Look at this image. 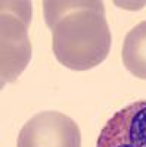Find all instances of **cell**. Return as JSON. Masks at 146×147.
Here are the masks:
<instances>
[{"instance_id": "5b68a950", "label": "cell", "mask_w": 146, "mask_h": 147, "mask_svg": "<svg viewBox=\"0 0 146 147\" xmlns=\"http://www.w3.org/2000/svg\"><path fill=\"white\" fill-rule=\"evenodd\" d=\"M121 59L131 75L146 80V21L139 22L126 35Z\"/></svg>"}, {"instance_id": "7a4b0ae2", "label": "cell", "mask_w": 146, "mask_h": 147, "mask_svg": "<svg viewBox=\"0 0 146 147\" xmlns=\"http://www.w3.org/2000/svg\"><path fill=\"white\" fill-rule=\"evenodd\" d=\"M2 87L14 82L31 60V2H2Z\"/></svg>"}, {"instance_id": "277c9868", "label": "cell", "mask_w": 146, "mask_h": 147, "mask_svg": "<svg viewBox=\"0 0 146 147\" xmlns=\"http://www.w3.org/2000/svg\"><path fill=\"white\" fill-rule=\"evenodd\" d=\"M96 147H146V100L115 112L101 129Z\"/></svg>"}, {"instance_id": "3957f363", "label": "cell", "mask_w": 146, "mask_h": 147, "mask_svg": "<svg viewBox=\"0 0 146 147\" xmlns=\"http://www.w3.org/2000/svg\"><path fill=\"white\" fill-rule=\"evenodd\" d=\"M16 147H81V132L72 118L46 110L21 128Z\"/></svg>"}, {"instance_id": "6da1fadb", "label": "cell", "mask_w": 146, "mask_h": 147, "mask_svg": "<svg viewBox=\"0 0 146 147\" xmlns=\"http://www.w3.org/2000/svg\"><path fill=\"white\" fill-rule=\"evenodd\" d=\"M43 10L59 63L72 71H89L108 57L112 37L102 2L46 0Z\"/></svg>"}]
</instances>
